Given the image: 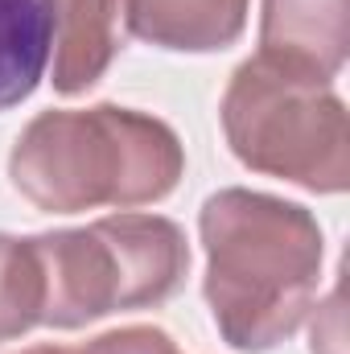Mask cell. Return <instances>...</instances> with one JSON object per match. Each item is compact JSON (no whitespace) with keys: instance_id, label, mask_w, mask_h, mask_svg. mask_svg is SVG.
<instances>
[{"instance_id":"5b68a950","label":"cell","mask_w":350,"mask_h":354,"mask_svg":"<svg viewBox=\"0 0 350 354\" xmlns=\"http://www.w3.org/2000/svg\"><path fill=\"white\" fill-rule=\"evenodd\" d=\"M260 54L334 83L347 66V0H264Z\"/></svg>"},{"instance_id":"6da1fadb","label":"cell","mask_w":350,"mask_h":354,"mask_svg":"<svg viewBox=\"0 0 350 354\" xmlns=\"http://www.w3.org/2000/svg\"><path fill=\"white\" fill-rule=\"evenodd\" d=\"M206 305L231 351L260 354L293 338L322 288L326 239L317 218L260 189H219L198 214Z\"/></svg>"},{"instance_id":"ba28073f","label":"cell","mask_w":350,"mask_h":354,"mask_svg":"<svg viewBox=\"0 0 350 354\" xmlns=\"http://www.w3.org/2000/svg\"><path fill=\"white\" fill-rule=\"evenodd\" d=\"M54 0H0V111L25 103L50 75Z\"/></svg>"},{"instance_id":"3957f363","label":"cell","mask_w":350,"mask_h":354,"mask_svg":"<svg viewBox=\"0 0 350 354\" xmlns=\"http://www.w3.org/2000/svg\"><path fill=\"white\" fill-rule=\"evenodd\" d=\"M33 248L46 272L42 326L50 330L161 305L190 272L185 231L161 214H107L79 231L33 235Z\"/></svg>"},{"instance_id":"9c48e42d","label":"cell","mask_w":350,"mask_h":354,"mask_svg":"<svg viewBox=\"0 0 350 354\" xmlns=\"http://www.w3.org/2000/svg\"><path fill=\"white\" fill-rule=\"evenodd\" d=\"M46 313V272L33 239L0 235V342H12L42 326Z\"/></svg>"},{"instance_id":"277c9868","label":"cell","mask_w":350,"mask_h":354,"mask_svg":"<svg viewBox=\"0 0 350 354\" xmlns=\"http://www.w3.org/2000/svg\"><path fill=\"white\" fill-rule=\"evenodd\" d=\"M219 115L231 153L248 169L313 194L350 185V120L330 83L256 54L231 75Z\"/></svg>"},{"instance_id":"7a4b0ae2","label":"cell","mask_w":350,"mask_h":354,"mask_svg":"<svg viewBox=\"0 0 350 354\" xmlns=\"http://www.w3.org/2000/svg\"><path fill=\"white\" fill-rule=\"evenodd\" d=\"M181 174L185 149L174 128L116 103L42 111L8 153L12 189L50 214L149 206L169 198Z\"/></svg>"},{"instance_id":"30bf717a","label":"cell","mask_w":350,"mask_h":354,"mask_svg":"<svg viewBox=\"0 0 350 354\" xmlns=\"http://www.w3.org/2000/svg\"><path fill=\"white\" fill-rule=\"evenodd\" d=\"M83 354H181L177 342L157 330V326H128V330H111L103 338H95Z\"/></svg>"},{"instance_id":"8992f818","label":"cell","mask_w":350,"mask_h":354,"mask_svg":"<svg viewBox=\"0 0 350 354\" xmlns=\"http://www.w3.org/2000/svg\"><path fill=\"white\" fill-rule=\"evenodd\" d=\"M252 0H124L128 29L161 50L214 54L243 37Z\"/></svg>"},{"instance_id":"8fae6325","label":"cell","mask_w":350,"mask_h":354,"mask_svg":"<svg viewBox=\"0 0 350 354\" xmlns=\"http://www.w3.org/2000/svg\"><path fill=\"white\" fill-rule=\"evenodd\" d=\"M21 354H83L75 346H33V351H21Z\"/></svg>"},{"instance_id":"52a82bcc","label":"cell","mask_w":350,"mask_h":354,"mask_svg":"<svg viewBox=\"0 0 350 354\" xmlns=\"http://www.w3.org/2000/svg\"><path fill=\"white\" fill-rule=\"evenodd\" d=\"M120 54V0H54L50 83L58 95L91 91Z\"/></svg>"}]
</instances>
